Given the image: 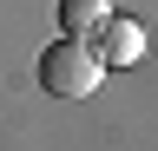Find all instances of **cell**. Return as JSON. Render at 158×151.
Here are the masks:
<instances>
[{"instance_id": "obj_1", "label": "cell", "mask_w": 158, "mask_h": 151, "mask_svg": "<svg viewBox=\"0 0 158 151\" xmlns=\"http://www.w3.org/2000/svg\"><path fill=\"white\" fill-rule=\"evenodd\" d=\"M99 79H106V66L79 33H59L40 53V92H53V99H86V92H99Z\"/></svg>"}, {"instance_id": "obj_2", "label": "cell", "mask_w": 158, "mask_h": 151, "mask_svg": "<svg viewBox=\"0 0 158 151\" xmlns=\"http://www.w3.org/2000/svg\"><path fill=\"white\" fill-rule=\"evenodd\" d=\"M86 46L99 53L106 72H112V66H138V59H145V26H138L132 13H112V7H106V20L86 33Z\"/></svg>"}, {"instance_id": "obj_3", "label": "cell", "mask_w": 158, "mask_h": 151, "mask_svg": "<svg viewBox=\"0 0 158 151\" xmlns=\"http://www.w3.org/2000/svg\"><path fill=\"white\" fill-rule=\"evenodd\" d=\"M53 13H59V33H79V40H86V33L106 20V0H59Z\"/></svg>"}]
</instances>
